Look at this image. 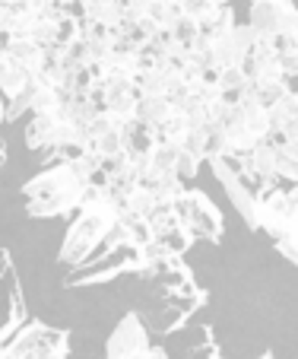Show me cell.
Listing matches in <instances>:
<instances>
[{
	"instance_id": "obj_1",
	"label": "cell",
	"mask_w": 298,
	"mask_h": 359,
	"mask_svg": "<svg viewBox=\"0 0 298 359\" xmlns=\"http://www.w3.org/2000/svg\"><path fill=\"white\" fill-rule=\"evenodd\" d=\"M99 169L86 156H67L45 165L35 178L22 184L26 213L32 219H57L76 213L86 188L95 182Z\"/></svg>"
},
{
	"instance_id": "obj_23",
	"label": "cell",
	"mask_w": 298,
	"mask_h": 359,
	"mask_svg": "<svg viewBox=\"0 0 298 359\" xmlns=\"http://www.w3.org/2000/svg\"><path fill=\"white\" fill-rule=\"evenodd\" d=\"M10 4H20V0H0V7H10Z\"/></svg>"
},
{
	"instance_id": "obj_4",
	"label": "cell",
	"mask_w": 298,
	"mask_h": 359,
	"mask_svg": "<svg viewBox=\"0 0 298 359\" xmlns=\"http://www.w3.org/2000/svg\"><path fill=\"white\" fill-rule=\"evenodd\" d=\"M254 232L270 236L289 264L298 261V188L279 184L254 194Z\"/></svg>"
},
{
	"instance_id": "obj_3",
	"label": "cell",
	"mask_w": 298,
	"mask_h": 359,
	"mask_svg": "<svg viewBox=\"0 0 298 359\" xmlns=\"http://www.w3.org/2000/svg\"><path fill=\"white\" fill-rule=\"evenodd\" d=\"M143 280L156 283V321L146 325V331L159 334H178L187 318L206 302V290L194 280V271L184 264V258H169L162 264L149 267L146 273H140Z\"/></svg>"
},
{
	"instance_id": "obj_18",
	"label": "cell",
	"mask_w": 298,
	"mask_h": 359,
	"mask_svg": "<svg viewBox=\"0 0 298 359\" xmlns=\"http://www.w3.org/2000/svg\"><path fill=\"white\" fill-rule=\"evenodd\" d=\"M213 89H216V95L222 102H238L241 95L251 93V80H248L244 67H229L213 74Z\"/></svg>"
},
{
	"instance_id": "obj_16",
	"label": "cell",
	"mask_w": 298,
	"mask_h": 359,
	"mask_svg": "<svg viewBox=\"0 0 298 359\" xmlns=\"http://www.w3.org/2000/svg\"><path fill=\"white\" fill-rule=\"evenodd\" d=\"M0 51L7 57H13L20 67H26L32 76L41 74V67H45V61H48V48L32 39H3L0 41Z\"/></svg>"
},
{
	"instance_id": "obj_19",
	"label": "cell",
	"mask_w": 298,
	"mask_h": 359,
	"mask_svg": "<svg viewBox=\"0 0 298 359\" xmlns=\"http://www.w3.org/2000/svg\"><path fill=\"white\" fill-rule=\"evenodd\" d=\"M181 359H225L216 337H213V327H194V331L184 337Z\"/></svg>"
},
{
	"instance_id": "obj_2",
	"label": "cell",
	"mask_w": 298,
	"mask_h": 359,
	"mask_svg": "<svg viewBox=\"0 0 298 359\" xmlns=\"http://www.w3.org/2000/svg\"><path fill=\"white\" fill-rule=\"evenodd\" d=\"M118 213H121V203L118 197L105 188L102 182H92L83 194L80 207H76L73 219L67 226V236L61 242V251H57V264L73 271V267L86 264L95 251L102 248L105 236L111 232Z\"/></svg>"
},
{
	"instance_id": "obj_25",
	"label": "cell",
	"mask_w": 298,
	"mask_h": 359,
	"mask_svg": "<svg viewBox=\"0 0 298 359\" xmlns=\"http://www.w3.org/2000/svg\"><path fill=\"white\" fill-rule=\"evenodd\" d=\"M260 359H273V353H264V356H260Z\"/></svg>"
},
{
	"instance_id": "obj_22",
	"label": "cell",
	"mask_w": 298,
	"mask_h": 359,
	"mask_svg": "<svg viewBox=\"0 0 298 359\" xmlns=\"http://www.w3.org/2000/svg\"><path fill=\"white\" fill-rule=\"evenodd\" d=\"M213 7H232V0H210Z\"/></svg>"
},
{
	"instance_id": "obj_20",
	"label": "cell",
	"mask_w": 298,
	"mask_h": 359,
	"mask_svg": "<svg viewBox=\"0 0 298 359\" xmlns=\"http://www.w3.org/2000/svg\"><path fill=\"white\" fill-rule=\"evenodd\" d=\"M146 359H169V350H165V346H156V344H152V350H149Z\"/></svg>"
},
{
	"instance_id": "obj_9",
	"label": "cell",
	"mask_w": 298,
	"mask_h": 359,
	"mask_svg": "<svg viewBox=\"0 0 298 359\" xmlns=\"http://www.w3.org/2000/svg\"><path fill=\"white\" fill-rule=\"evenodd\" d=\"M3 350L10 353V359H70V331L29 318L3 344Z\"/></svg>"
},
{
	"instance_id": "obj_13",
	"label": "cell",
	"mask_w": 298,
	"mask_h": 359,
	"mask_svg": "<svg viewBox=\"0 0 298 359\" xmlns=\"http://www.w3.org/2000/svg\"><path fill=\"white\" fill-rule=\"evenodd\" d=\"M254 48V35L248 26H232L225 35L219 39L206 41V61H210V70L219 74V70H229V67H244L248 55Z\"/></svg>"
},
{
	"instance_id": "obj_17",
	"label": "cell",
	"mask_w": 298,
	"mask_h": 359,
	"mask_svg": "<svg viewBox=\"0 0 298 359\" xmlns=\"http://www.w3.org/2000/svg\"><path fill=\"white\" fill-rule=\"evenodd\" d=\"M80 22H89L105 32H118L124 26V0H89Z\"/></svg>"
},
{
	"instance_id": "obj_8",
	"label": "cell",
	"mask_w": 298,
	"mask_h": 359,
	"mask_svg": "<svg viewBox=\"0 0 298 359\" xmlns=\"http://www.w3.org/2000/svg\"><path fill=\"white\" fill-rule=\"evenodd\" d=\"M254 41L298 48V10L292 0H251L248 22Z\"/></svg>"
},
{
	"instance_id": "obj_24",
	"label": "cell",
	"mask_w": 298,
	"mask_h": 359,
	"mask_svg": "<svg viewBox=\"0 0 298 359\" xmlns=\"http://www.w3.org/2000/svg\"><path fill=\"white\" fill-rule=\"evenodd\" d=\"M0 124H3V99H0Z\"/></svg>"
},
{
	"instance_id": "obj_15",
	"label": "cell",
	"mask_w": 298,
	"mask_h": 359,
	"mask_svg": "<svg viewBox=\"0 0 298 359\" xmlns=\"http://www.w3.org/2000/svg\"><path fill=\"white\" fill-rule=\"evenodd\" d=\"M175 118V105L169 99H159V95H136L134 105V124L143 128L146 134L156 137L165 124Z\"/></svg>"
},
{
	"instance_id": "obj_26",
	"label": "cell",
	"mask_w": 298,
	"mask_h": 359,
	"mask_svg": "<svg viewBox=\"0 0 298 359\" xmlns=\"http://www.w3.org/2000/svg\"><path fill=\"white\" fill-rule=\"evenodd\" d=\"M165 4H181V0H165Z\"/></svg>"
},
{
	"instance_id": "obj_5",
	"label": "cell",
	"mask_w": 298,
	"mask_h": 359,
	"mask_svg": "<svg viewBox=\"0 0 298 359\" xmlns=\"http://www.w3.org/2000/svg\"><path fill=\"white\" fill-rule=\"evenodd\" d=\"M235 165V172L241 175V182L257 194L267 188H279V184H295L298 178V156L283 153L273 143H257L254 149L241 153V156L229 159Z\"/></svg>"
},
{
	"instance_id": "obj_10",
	"label": "cell",
	"mask_w": 298,
	"mask_h": 359,
	"mask_svg": "<svg viewBox=\"0 0 298 359\" xmlns=\"http://www.w3.org/2000/svg\"><path fill=\"white\" fill-rule=\"evenodd\" d=\"M134 130H136L134 121H118V118L105 115V111H95V118L86 124V134H83L80 156L92 159L95 169H99V165L111 163L130 147Z\"/></svg>"
},
{
	"instance_id": "obj_12",
	"label": "cell",
	"mask_w": 298,
	"mask_h": 359,
	"mask_svg": "<svg viewBox=\"0 0 298 359\" xmlns=\"http://www.w3.org/2000/svg\"><path fill=\"white\" fill-rule=\"evenodd\" d=\"M149 350H152V337L146 331V321L136 312H127L105 340L102 359H146Z\"/></svg>"
},
{
	"instance_id": "obj_11",
	"label": "cell",
	"mask_w": 298,
	"mask_h": 359,
	"mask_svg": "<svg viewBox=\"0 0 298 359\" xmlns=\"http://www.w3.org/2000/svg\"><path fill=\"white\" fill-rule=\"evenodd\" d=\"M29 321L22 286L16 277V267L10 261V251L0 248V346L7 344L16 331Z\"/></svg>"
},
{
	"instance_id": "obj_7",
	"label": "cell",
	"mask_w": 298,
	"mask_h": 359,
	"mask_svg": "<svg viewBox=\"0 0 298 359\" xmlns=\"http://www.w3.org/2000/svg\"><path fill=\"white\" fill-rule=\"evenodd\" d=\"M149 271V258L143 255V248H118V251H95L86 264L67 271L64 286L76 290V286H95V283H108L118 280L124 273H146Z\"/></svg>"
},
{
	"instance_id": "obj_14",
	"label": "cell",
	"mask_w": 298,
	"mask_h": 359,
	"mask_svg": "<svg viewBox=\"0 0 298 359\" xmlns=\"http://www.w3.org/2000/svg\"><path fill=\"white\" fill-rule=\"evenodd\" d=\"M206 163H210V169H213V175H216V182L222 184V191H225V197H229V203H235L238 217H241L244 226L254 232V191L241 182V175L235 172V165H232L229 159L210 156Z\"/></svg>"
},
{
	"instance_id": "obj_21",
	"label": "cell",
	"mask_w": 298,
	"mask_h": 359,
	"mask_svg": "<svg viewBox=\"0 0 298 359\" xmlns=\"http://www.w3.org/2000/svg\"><path fill=\"white\" fill-rule=\"evenodd\" d=\"M7 140H3V137H0V169H3V165H7Z\"/></svg>"
},
{
	"instance_id": "obj_6",
	"label": "cell",
	"mask_w": 298,
	"mask_h": 359,
	"mask_svg": "<svg viewBox=\"0 0 298 359\" xmlns=\"http://www.w3.org/2000/svg\"><path fill=\"white\" fill-rule=\"evenodd\" d=\"M175 219L184 232L190 236V242H213L219 245L225 236V217L219 210L213 197L200 188H184L181 194L171 201Z\"/></svg>"
}]
</instances>
